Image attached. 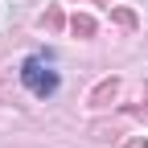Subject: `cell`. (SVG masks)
Instances as JSON below:
<instances>
[{
    "instance_id": "6da1fadb",
    "label": "cell",
    "mask_w": 148,
    "mask_h": 148,
    "mask_svg": "<svg viewBox=\"0 0 148 148\" xmlns=\"http://www.w3.org/2000/svg\"><path fill=\"white\" fill-rule=\"evenodd\" d=\"M21 82L33 90L37 99H49L58 90V70H53V58L49 53H33V58L21 62Z\"/></svg>"
},
{
    "instance_id": "7a4b0ae2",
    "label": "cell",
    "mask_w": 148,
    "mask_h": 148,
    "mask_svg": "<svg viewBox=\"0 0 148 148\" xmlns=\"http://www.w3.org/2000/svg\"><path fill=\"white\" fill-rule=\"evenodd\" d=\"M119 86H123L119 78H103V82L86 95V103H90V107H111V103H115V95H119Z\"/></svg>"
},
{
    "instance_id": "3957f363",
    "label": "cell",
    "mask_w": 148,
    "mask_h": 148,
    "mask_svg": "<svg viewBox=\"0 0 148 148\" xmlns=\"http://www.w3.org/2000/svg\"><path fill=\"white\" fill-rule=\"evenodd\" d=\"M70 33H74V37H95V16L74 12V16H70Z\"/></svg>"
},
{
    "instance_id": "277c9868",
    "label": "cell",
    "mask_w": 148,
    "mask_h": 148,
    "mask_svg": "<svg viewBox=\"0 0 148 148\" xmlns=\"http://www.w3.org/2000/svg\"><path fill=\"white\" fill-rule=\"evenodd\" d=\"M111 21H115L119 29L132 33V29H136V12H132V8H111Z\"/></svg>"
},
{
    "instance_id": "5b68a950",
    "label": "cell",
    "mask_w": 148,
    "mask_h": 148,
    "mask_svg": "<svg viewBox=\"0 0 148 148\" xmlns=\"http://www.w3.org/2000/svg\"><path fill=\"white\" fill-rule=\"evenodd\" d=\"M45 29H49V33L62 29V8H49V12H45Z\"/></svg>"
},
{
    "instance_id": "8992f818",
    "label": "cell",
    "mask_w": 148,
    "mask_h": 148,
    "mask_svg": "<svg viewBox=\"0 0 148 148\" xmlns=\"http://www.w3.org/2000/svg\"><path fill=\"white\" fill-rule=\"evenodd\" d=\"M123 148H148V140H144V136H132V140L123 144Z\"/></svg>"
}]
</instances>
